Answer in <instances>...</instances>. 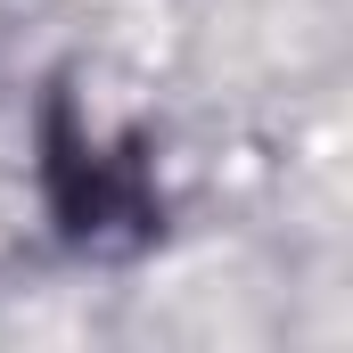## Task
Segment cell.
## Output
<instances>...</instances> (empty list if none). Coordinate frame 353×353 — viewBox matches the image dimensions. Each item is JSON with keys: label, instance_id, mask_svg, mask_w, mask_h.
Segmentation results:
<instances>
[{"label": "cell", "instance_id": "cell-1", "mask_svg": "<svg viewBox=\"0 0 353 353\" xmlns=\"http://www.w3.org/2000/svg\"><path fill=\"white\" fill-rule=\"evenodd\" d=\"M33 173H41V205L58 222L66 247L83 255H148L165 239V189H157V157L140 132L99 140L74 107V90L41 99V132H33Z\"/></svg>", "mask_w": 353, "mask_h": 353}]
</instances>
